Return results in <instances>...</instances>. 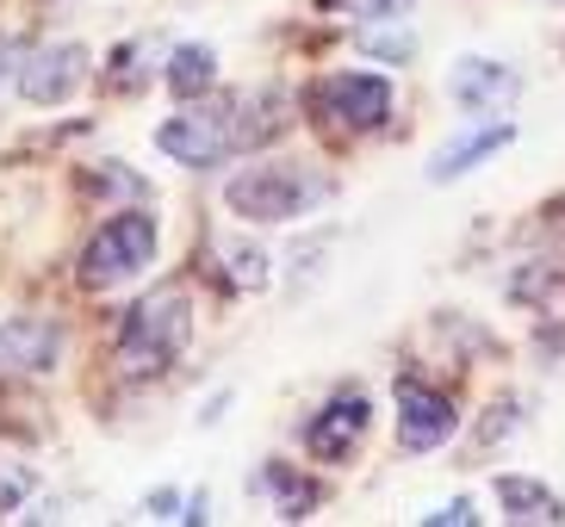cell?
Instances as JSON below:
<instances>
[{
	"label": "cell",
	"instance_id": "6da1fadb",
	"mask_svg": "<svg viewBox=\"0 0 565 527\" xmlns=\"http://www.w3.org/2000/svg\"><path fill=\"white\" fill-rule=\"evenodd\" d=\"M323 193H330V186L317 181L311 168L267 162V168H243V174H231L224 205H231L236 217H249V224H299L311 205H323Z\"/></svg>",
	"mask_w": 565,
	"mask_h": 527
},
{
	"label": "cell",
	"instance_id": "7a4b0ae2",
	"mask_svg": "<svg viewBox=\"0 0 565 527\" xmlns=\"http://www.w3.org/2000/svg\"><path fill=\"white\" fill-rule=\"evenodd\" d=\"M186 335H193V304H186V292L162 286V292L131 304L125 330H118V361L131 373H162L168 361L186 354Z\"/></svg>",
	"mask_w": 565,
	"mask_h": 527
},
{
	"label": "cell",
	"instance_id": "3957f363",
	"mask_svg": "<svg viewBox=\"0 0 565 527\" xmlns=\"http://www.w3.org/2000/svg\"><path fill=\"white\" fill-rule=\"evenodd\" d=\"M156 261V224L143 212H118L106 217L94 243L82 248V273L87 286H118V280H137L143 267Z\"/></svg>",
	"mask_w": 565,
	"mask_h": 527
},
{
	"label": "cell",
	"instance_id": "277c9868",
	"mask_svg": "<svg viewBox=\"0 0 565 527\" xmlns=\"http://www.w3.org/2000/svg\"><path fill=\"white\" fill-rule=\"evenodd\" d=\"M236 143H243V131L231 125L224 106H217V112L212 106H193V112H174L168 125H156V149L181 168H217Z\"/></svg>",
	"mask_w": 565,
	"mask_h": 527
},
{
	"label": "cell",
	"instance_id": "5b68a950",
	"mask_svg": "<svg viewBox=\"0 0 565 527\" xmlns=\"http://www.w3.org/2000/svg\"><path fill=\"white\" fill-rule=\"evenodd\" d=\"M87 75V50L82 44H44L32 56H19L13 68V87L19 99H32V106H63Z\"/></svg>",
	"mask_w": 565,
	"mask_h": 527
},
{
	"label": "cell",
	"instance_id": "8992f818",
	"mask_svg": "<svg viewBox=\"0 0 565 527\" xmlns=\"http://www.w3.org/2000/svg\"><path fill=\"white\" fill-rule=\"evenodd\" d=\"M454 429H460V416H454V404L441 391H429L416 379L398 385V441L411 453H435L441 441H454Z\"/></svg>",
	"mask_w": 565,
	"mask_h": 527
},
{
	"label": "cell",
	"instance_id": "52a82bcc",
	"mask_svg": "<svg viewBox=\"0 0 565 527\" xmlns=\"http://www.w3.org/2000/svg\"><path fill=\"white\" fill-rule=\"evenodd\" d=\"M448 94L460 106H472V112H503V106L522 99V75L510 63H498V56H460L448 75Z\"/></svg>",
	"mask_w": 565,
	"mask_h": 527
},
{
	"label": "cell",
	"instance_id": "ba28073f",
	"mask_svg": "<svg viewBox=\"0 0 565 527\" xmlns=\"http://www.w3.org/2000/svg\"><path fill=\"white\" fill-rule=\"evenodd\" d=\"M317 106L330 118H342V125H354V131H373V125L392 118V87L380 75H330L317 87Z\"/></svg>",
	"mask_w": 565,
	"mask_h": 527
},
{
	"label": "cell",
	"instance_id": "9c48e42d",
	"mask_svg": "<svg viewBox=\"0 0 565 527\" xmlns=\"http://www.w3.org/2000/svg\"><path fill=\"white\" fill-rule=\"evenodd\" d=\"M366 422H373V397L361 391H335L323 410H317V422L305 429V441H311L317 460H349L354 441L366 434Z\"/></svg>",
	"mask_w": 565,
	"mask_h": 527
},
{
	"label": "cell",
	"instance_id": "30bf717a",
	"mask_svg": "<svg viewBox=\"0 0 565 527\" xmlns=\"http://www.w3.org/2000/svg\"><path fill=\"white\" fill-rule=\"evenodd\" d=\"M510 143H515V125H510V118H498V125H472V131L448 137V143L429 155V181H435V186L460 181V174H472L479 162H491V155H498V149H510Z\"/></svg>",
	"mask_w": 565,
	"mask_h": 527
},
{
	"label": "cell",
	"instance_id": "8fae6325",
	"mask_svg": "<svg viewBox=\"0 0 565 527\" xmlns=\"http://www.w3.org/2000/svg\"><path fill=\"white\" fill-rule=\"evenodd\" d=\"M56 347H63L56 323L13 316V323H0V373H44V366H56Z\"/></svg>",
	"mask_w": 565,
	"mask_h": 527
},
{
	"label": "cell",
	"instance_id": "7c38bea8",
	"mask_svg": "<svg viewBox=\"0 0 565 527\" xmlns=\"http://www.w3.org/2000/svg\"><path fill=\"white\" fill-rule=\"evenodd\" d=\"M162 82H168V94L200 99L205 87H217V56L205 44H174L168 50V63H162Z\"/></svg>",
	"mask_w": 565,
	"mask_h": 527
},
{
	"label": "cell",
	"instance_id": "4fadbf2b",
	"mask_svg": "<svg viewBox=\"0 0 565 527\" xmlns=\"http://www.w3.org/2000/svg\"><path fill=\"white\" fill-rule=\"evenodd\" d=\"M498 496H503V509H510V521H565L559 496H553L547 484H534V478H515V472H503V478H498Z\"/></svg>",
	"mask_w": 565,
	"mask_h": 527
},
{
	"label": "cell",
	"instance_id": "5bb4252c",
	"mask_svg": "<svg viewBox=\"0 0 565 527\" xmlns=\"http://www.w3.org/2000/svg\"><path fill=\"white\" fill-rule=\"evenodd\" d=\"M217 261H231V280L243 286V292H262L267 273H274V261H267L262 248H249V243H217Z\"/></svg>",
	"mask_w": 565,
	"mask_h": 527
},
{
	"label": "cell",
	"instance_id": "9a60e30c",
	"mask_svg": "<svg viewBox=\"0 0 565 527\" xmlns=\"http://www.w3.org/2000/svg\"><path fill=\"white\" fill-rule=\"evenodd\" d=\"M361 50L366 56H380V63H404V56H416V37L404 32L398 19H380V25H366L361 32Z\"/></svg>",
	"mask_w": 565,
	"mask_h": 527
},
{
	"label": "cell",
	"instance_id": "2e32d148",
	"mask_svg": "<svg viewBox=\"0 0 565 527\" xmlns=\"http://www.w3.org/2000/svg\"><path fill=\"white\" fill-rule=\"evenodd\" d=\"M32 491H38V472H32V465L0 460V509H19V503H25Z\"/></svg>",
	"mask_w": 565,
	"mask_h": 527
},
{
	"label": "cell",
	"instance_id": "e0dca14e",
	"mask_svg": "<svg viewBox=\"0 0 565 527\" xmlns=\"http://www.w3.org/2000/svg\"><path fill=\"white\" fill-rule=\"evenodd\" d=\"M416 0H349V13L366 19V25H380V19H404Z\"/></svg>",
	"mask_w": 565,
	"mask_h": 527
},
{
	"label": "cell",
	"instance_id": "ac0fdd59",
	"mask_svg": "<svg viewBox=\"0 0 565 527\" xmlns=\"http://www.w3.org/2000/svg\"><path fill=\"white\" fill-rule=\"evenodd\" d=\"M429 527H472L479 515H472V496H460V503H441L435 515H423Z\"/></svg>",
	"mask_w": 565,
	"mask_h": 527
},
{
	"label": "cell",
	"instance_id": "d6986e66",
	"mask_svg": "<svg viewBox=\"0 0 565 527\" xmlns=\"http://www.w3.org/2000/svg\"><path fill=\"white\" fill-rule=\"evenodd\" d=\"M143 509H150L156 521H168V515L181 521V509H186V503H181V491H150V496H143Z\"/></svg>",
	"mask_w": 565,
	"mask_h": 527
},
{
	"label": "cell",
	"instance_id": "ffe728a7",
	"mask_svg": "<svg viewBox=\"0 0 565 527\" xmlns=\"http://www.w3.org/2000/svg\"><path fill=\"white\" fill-rule=\"evenodd\" d=\"M7 56H13V50H7V44H0V68H7Z\"/></svg>",
	"mask_w": 565,
	"mask_h": 527
}]
</instances>
